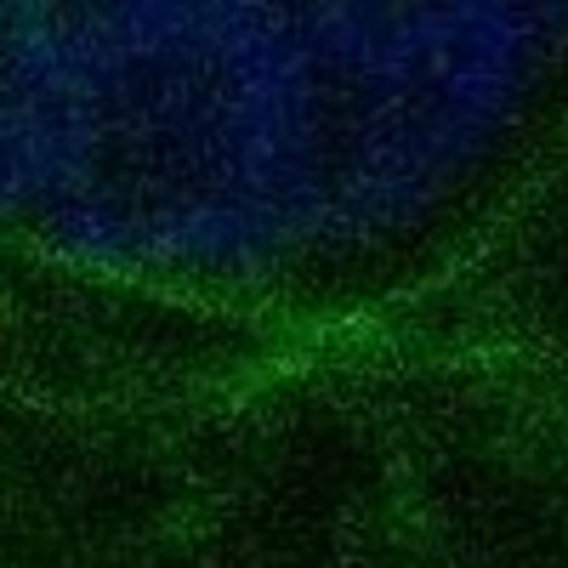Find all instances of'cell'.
I'll use <instances>...</instances> for the list:
<instances>
[{
  "mask_svg": "<svg viewBox=\"0 0 568 568\" xmlns=\"http://www.w3.org/2000/svg\"><path fill=\"white\" fill-rule=\"evenodd\" d=\"M7 353H12V324H7V307H0V375H7Z\"/></svg>",
  "mask_w": 568,
  "mask_h": 568,
  "instance_id": "6da1fadb",
  "label": "cell"
}]
</instances>
